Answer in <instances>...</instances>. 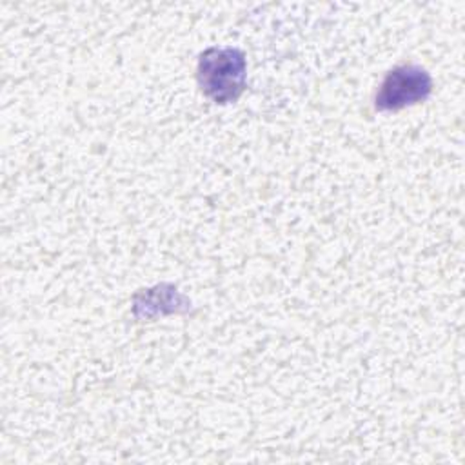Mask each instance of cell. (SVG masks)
I'll use <instances>...</instances> for the list:
<instances>
[{
    "instance_id": "cell-1",
    "label": "cell",
    "mask_w": 465,
    "mask_h": 465,
    "mask_svg": "<svg viewBox=\"0 0 465 465\" xmlns=\"http://www.w3.org/2000/svg\"><path fill=\"white\" fill-rule=\"evenodd\" d=\"M198 82L202 91L214 102L236 100L245 84L243 54L232 47L205 51L198 64Z\"/></svg>"
},
{
    "instance_id": "cell-2",
    "label": "cell",
    "mask_w": 465,
    "mask_h": 465,
    "mask_svg": "<svg viewBox=\"0 0 465 465\" xmlns=\"http://www.w3.org/2000/svg\"><path fill=\"white\" fill-rule=\"evenodd\" d=\"M430 78L418 67H398L387 74L376 96L378 109H400L427 96Z\"/></svg>"
}]
</instances>
